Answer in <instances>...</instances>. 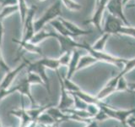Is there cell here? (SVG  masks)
<instances>
[{
  "instance_id": "22",
  "label": "cell",
  "mask_w": 135,
  "mask_h": 127,
  "mask_svg": "<svg viewBox=\"0 0 135 127\" xmlns=\"http://www.w3.org/2000/svg\"><path fill=\"white\" fill-rule=\"evenodd\" d=\"M37 123L38 125L41 126H47V125H52L54 124H56L53 118L46 111L44 113H42L40 115V117L37 119Z\"/></svg>"
},
{
  "instance_id": "10",
  "label": "cell",
  "mask_w": 135,
  "mask_h": 127,
  "mask_svg": "<svg viewBox=\"0 0 135 127\" xmlns=\"http://www.w3.org/2000/svg\"><path fill=\"white\" fill-rule=\"evenodd\" d=\"M107 10L109 14L117 17L122 21V23L126 25H129V23L127 20L123 13V3L122 0H109L107 3Z\"/></svg>"
},
{
  "instance_id": "20",
  "label": "cell",
  "mask_w": 135,
  "mask_h": 127,
  "mask_svg": "<svg viewBox=\"0 0 135 127\" xmlns=\"http://www.w3.org/2000/svg\"><path fill=\"white\" fill-rule=\"evenodd\" d=\"M109 37H110V34L102 33V36L91 46L92 48L95 51H98V52H104L105 44H107V42L109 39Z\"/></svg>"
},
{
  "instance_id": "9",
  "label": "cell",
  "mask_w": 135,
  "mask_h": 127,
  "mask_svg": "<svg viewBox=\"0 0 135 127\" xmlns=\"http://www.w3.org/2000/svg\"><path fill=\"white\" fill-rule=\"evenodd\" d=\"M108 2L109 0H100V2L95 5V10L91 16V18L90 20H87L84 24H93L100 33H102L101 22H102L104 11L107 10Z\"/></svg>"
},
{
  "instance_id": "25",
  "label": "cell",
  "mask_w": 135,
  "mask_h": 127,
  "mask_svg": "<svg viewBox=\"0 0 135 127\" xmlns=\"http://www.w3.org/2000/svg\"><path fill=\"white\" fill-rule=\"evenodd\" d=\"M26 78L28 80V81L31 83V85H42L44 86V82L43 80H41L40 77V75L35 73V72H31V71H27V75H26Z\"/></svg>"
},
{
  "instance_id": "6",
  "label": "cell",
  "mask_w": 135,
  "mask_h": 127,
  "mask_svg": "<svg viewBox=\"0 0 135 127\" xmlns=\"http://www.w3.org/2000/svg\"><path fill=\"white\" fill-rule=\"evenodd\" d=\"M49 38L56 39L60 44V52L64 53L69 51H73L74 49H83V43L76 42L71 37H64L58 34L56 31H48Z\"/></svg>"
},
{
  "instance_id": "11",
  "label": "cell",
  "mask_w": 135,
  "mask_h": 127,
  "mask_svg": "<svg viewBox=\"0 0 135 127\" xmlns=\"http://www.w3.org/2000/svg\"><path fill=\"white\" fill-rule=\"evenodd\" d=\"M26 68H27V71L35 72V73H36L40 75V77L41 78V80H43V82H44V87H46V91H47V92H48V94L50 95L51 94L50 80H49L47 75H46V68L43 65H41L38 61L33 62V63L29 62Z\"/></svg>"
},
{
  "instance_id": "34",
  "label": "cell",
  "mask_w": 135,
  "mask_h": 127,
  "mask_svg": "<svg viewBox=\"0 0 135 127\" xmlns=\"http://www.w3.org/2000/svg\"><path fill=\"white\" fill-rule=\"evenodd\" d=\"M127 125H128L129 127H135V119L134 117H130L128 121H127Z\"/></svg>"
},
{
  "instance_id": "37",
  "label": "cell",
  "mask_w": 135,
  "mask_h": 127,
  "mask_svg": "<svg viewBox=\"0 0 135 127\" xmlns=\"http://www.w3.org/2000/svg\"><path fill=\"white\" fill-rule=\"evenodd\" d=\"M85 127H99L98 126V122H96L95 120H92L90 123L86 124Z\"/></svg>"
},
{
  "instance_id": "36",
  "label": "cell",
  "mask_w": 135,
  "mask_h": 127,
  "mask_svg": "<svg viewBox=\"0 0 135 127\" xmlns=\"http://www.w3.org/2000/svg\"><path fill=\"white\" fill-rule=\"evenodd\" d=\"M128 92L135 94V82L128 83Z\"/></svg>"
},
{
  "instance_id": "23",
  "label": "cell",
  "mask_w": 135,
  "mask_h": 127,
  "mask_svg": "<svg viewBox=\"0 0 135 127\" xmlns=\"http://www.w3.org/2000/svg\"><path fill=\"white\" fill-rule=\"evenodd\" d=\"M16 12H19V6L18 5H12V6H6L1 8L0 10V20L3 21L4 19L7 17L12 15Z\"/></svg>"
},
{
  "instance_id": "21",
  "label": "cell",
  "mask_w": 135,
  "mask_h": 127,
  "mask_svg": "<svg viewBox=\"0 0 135 127\" xmlns=\"http://www.w3.org/2000/svg\"><path fill=\"white\" fill-rule=\"evenodd\" d=\"M133 69H135V58L128 59L127 62L125 63V65L122 67V69L120 70V72L117 75H115V77L117 79H119L122 76H125L128 73H129L130 71H132Z\"/></svg>"
},
{
  "instance_id": "4",
  "label": "cell",
  "mask_w": 135,
  "mask_h": 127,
  "mask_svg": "<svg viewBox=\"0 0 135 127\" xmlns=\"http://www.w3.org/2000/svg\"><path fill=\"white\" fill-rule=\"evenodd\" d=\"M62 15V5L61 1L57 0L53 4H52L47 10H46L44 15H42L40 19L35 20V30L36 32L40 31L41 30L44 28V26L50 23L51 21L56 20L57 17Z\"/></svg>"
},
{
  "instance_id": "41",
  "label": "cell",
  "mask_w": 135,
  "mask_h": 127,
  "mask_svg": "<svg viewBox=\"0 0 135 127\" xmlns=\"http://www.w3.org/2000/svg\"><path fill=\"white\" fill-rule=\"evenodd\" d=\"M0 127H3V125H2V124H1V122H0Z\"/></svg>"
},
{
  "instance_id": "28",
  "label": "cell",
  "mask_w": 135,
  "mask_h": 127,
  "mask_svg": "<svg viewBox=\"0 0 135 127\" xmlns=\"http://www.w3.org/2000/svg\"><path fill=\"white\" fill-rule=\"evenodd\" d=\"M18 6H19V12H20V19H21V22L23 23V21L25 20V15H26L27 13V5L26 3H25V0H18Z\"/></svg>"
},
{
  "instance_id": "29",
  "label": "cell",
  "mask_w": 135,
  "mask_h": 127,
  "mask_svg": "<svg viewBox=\"0 0 135 127\" xmlns=\"http://www.w3.org/2000/svg\"><path fill=\"white\" fill-rule=\"evenodd\" d=\"M72 52L73 51H69V52H66L64 53L61 54V56L59 57L60 58V61L62 64V66H67L69 65V64L70 62V59H71V56H72Z\"/></svg>"
},
{
  "instance_id": "38",
  "label": "cell",
  "mask_w": 135,
  "mask_h": 127,
  "mask_svg": "<svg viewBox=\"0 0 135 127\" xmlns=\"http://www.w3.org/2000/svg\"><path fill=\"white\" fill-rule=\"evenodd\" d=\"M59 125H60V124H57V123H56V124H54L52 125H47V126H41V127H59Z\"/></svg>"
},
{
  "instance_id": "17",
  "label": "cell",
  "mask_w": 135,
  "mask_h": 127,
  "mask_svg": "<svg viewBox=\"0 0 135 127\" xmlns=\"http://www.w3.org/2000/svg\"><path fill=\"white\" fill-rule=\"evenodd\" d=\"M41 65H43L46 69H50L57 71L60 67H62V64L60 61V58H52L47 57H42L41 59L37 60Z\"/></svg>"
},
{
  "instance_id": "24",
  "label": "cell",
  "mask_w": 135,
  "mask_h": 127,
  "mask_svg": "<svg viewBox=\"0 0 135 127\" xmlns=\"http://www.w3.org/2000/svg\"><path fill=\"white\" fill-rule=\"evenodd\" d=\"M48 38H49L48 31H46L44 29H42L40 31L36 32V34L32 37V39L31 40V42H32L34 44L39 45L41 42H43L46 39H48Z\"/></svg>"
},
{
  "instance_id": "18",
  "label": "cell",
  "mask_w": 135,
  "mask_h": 127,
  "mask_svg": "<svg viewBox=\"0 0 135 127\" xmlns=\"http://www.w3.org/2000/svg\"><path fill=\"white\" fill-rule=\"evenodd\" d=\"M98 61H97L93 56H91L90 54L83 55V56H81L79 58V61L78 66H77V71H79L80 70H83V69H85L87 67L92 66L93 65H95V64Z\"/></svg>"
},
{
  "instance_id": "43",
  "label": "cell",
  "mask_w": 135,
  "mask_h": 127,
  "mask_svg": "<svg viewBox=\"0 0 135 127\" xmlns=\"http://www.w3.org/2000/svg\"></svg>"
},
{
  "instance_id": "42",
  "label": "cell",
  "mask_w": 135,
  "mask_h": 127,
  "mask_svg": "<svg viewBox=\"0 0 135 127\" xmlns=\"http://www.w3.org/2000/svg\"><path fill=\"white\" fill-rule=\"evenodd\" d=\"M134 119H135V117H134Z\"/></svg>"
},
{
  "instance_id": "1",
  "label": "cell",
  "mask_w": 135,
  "mask_h": 127,
  "mask_svg": "<svg viewBox=\"0 0 135 127\" xmlns=\"http://www.w3.org/2000/svg\"><path fill=\"white\" fill-rule=\"evenodd\" d=\"M102 33L108 34H121V35L130 36L135 38V27L126 25L122 21L112 15H108L102 29Z\"/></svg>"
},
{
  "instance_id": "39",
  "label": "cell",
  "mask_w": 135,
  "mask_h": 127,
  "mask_svg": "<svg viewBox=\"0 0 135 127\" xmlns=\"http://www.w3.org/2000/svg\"><path fill=\"white\" fill-rule=\"evenodd\" d=\"M36 1H38V2H41H41H45L46 0H36Z\"/></svg>"
},
{
  "instance_id": "30",
  "label": "cell",
  "mask_w": 135,
  "mask_h": 127,
  "mask_svg": "<svg viewBox=\"0 0 135 127\" xmlns=\"http://www.w3.org/2000/svg\"><path fill=\"white\" fill-rule=\"evenodd\" d=\"M72 96L74 97V108H78V109H86L87 108V107H88L87 103H85L81 99H79L78 97H76L74 95H72Z\"/></svg>"
},
{
  "instance_id": "33",
  "label": "cell",
  "mask_w": 135,
  "mask_h": 127,
  "mask_svg": "<svg viewBox=\"0 0 135 127\" xmlns=\"http://www.w3.org/2000/svg\"><path fill=\"white\" fill-rule=\"evenodd\" d=\"M18 0H2L1 7H6V6H12V5H18Z\"/></svg>"
},
{
  "instance_id": "40",
  "label": "cell",
  "mask_w": 135,
  "mask_h": 127,
  "mask_svg": "<svg viewBox=\"0 0 135 127\" xmlns=\"http://www.w3.org/2000/svg\"><path fill=\"white\" fill-rule=\"evenodd\" d=\"M99 2H100V0H95V5H96V4L98 3Z\"/></svg>"
},
{
  "instance_id": "3",
  "label": "cell",
  "mask_w": 135,
  "mask_h": 127,
  "mask_svg": "<svg viewBox=\"0 0 135 127\" xmlns=\"http://www.w3.org/2000/svg\"><path fill=\"white\" fill-rule=\"evenodd\" d=\"M99 108L101 110H103L109 119L115 120L124 125H127V121H128V120L135 114V108L117 109L115 108H113L112 106L109 105L108 103H105L104 101L99 105Z\"/></svg>"
},
{
  "instance_id": "14",
  "label": "cell",
  "mask_w": 135,
  "mask_h": 127,
  "mask_svg": "<svg viewBox=\"0 0 135 127\" xmlns=\"http://www.w3.org/2000/svg\"><path fill=\"white\" fill-rule=\"evenodd\" d=\"M81 53H80V49H74L72 52V56L70 62L68 65V70H67V74L65 78L67 79H72V77L74 75V74L77 72V66L79 61V58L81 57Z\"/></svg>"
},
{
  "instance_id": "7",
  "label": "cell",
  "mask_w": 135,
  "mask_h": 127,
  "mask_svg": "<svg viewBox=\"0 0 135 127\" xmlns=\"http://www.w3.org/2000/svg\"><path fill=\"white\" fill-rule=\"evenodd\" d=\"M29 64V61L27 59L24 58L23 61L21 62L18 66H16L15 69H11L9 71H8L4 75L2 81L0 82V91H7L11 87L14 80L16 79L17 75H18L21 71H22L25 67H27Z\"/></svg>"
},
{
  "instance_id": "8",
  "label": "cell",
  "mask_w": 135,
  "mask_h": 127,
  "mask_svg": "<svg viewBox=\"0 0 135 127\" xmlns=\"http://www.w3.org/2000/svg\"><path fill=\"white\" fill-rule=\"evenodd\" d=\"M56 72L58 77L59 84H60V99H59V102L56 107L61 110L74 108V97L72 96L69 93V92L65 88L64 84H63V81H62V76L60 75L59 71L57 70Z\"/></svg>"
},
{
  "instance_id": "19",
  "label": "cell",
  "mask_w": 135,
  "mask_h": 127,
  "mask_svg": "<svg viewBox=\"0 0 135 127\" xmlns=\"http://www.w3.org/2000/svg\"><path fill=\"white\" fill-rule=\"evenodd\" d=\"M49 24L55 29L56 32H57L58 34H60V35L64 36V37H72L70 32L68 31V29L64 26V25L62 23V21L60 20L56 19L52 21H51Z\"/></svg>"
},
{
  "instance_id": "15",
  "label": "cell",
  "mask_w": 135,
  "mask_h": 127,
  "mask_svg": "<svg viewBox=\"0 0 135 127\" xmlns=\"http://www.w3.org/2000/svg\"><path fill=\"white\" fill-rule=\"evenodd\" d=\"M59 20L62 21V23L64 25V26L68 29V31L70 32L72 37H80V36H87V35H90V34L92 33L91 30L81 29V28H79L76 24L71 22V21L68 20H65L63 18H60Z\"/></svg>"
},
{
  "instance_id": "35",
  "label": "cell",
  "mask_w": 135,
  "mask_h": 127,
  "mask_svg": "<svg viewBox=\"0 0 135 127\" xmlns=\"http://www.w3.org/2000/svg\"><path fill=\"white\" fill-rule=\"evenodd\" d=\"M3 37V21L0 20V46L2 44Z\"/></svg>"
},
{
  "instance_id": "5",
  "label": "cell",
  "mask_w": 135,
  "mask_h": 127,
  "mask_svg": "<svg viewBox=\"0 0 135 127\" xmlns=\"http://www.w3.org/2000/svg\"><path fill=\"white\" fill-rule=\"evenodd\" d=\"M37 10L36 5H32L28 8L26 15H25V20L23 21V31H22V37L20 41L23 42H31L32 37L36 34L35 30V15Z\"/></svg>"
},
{
  "instance_id": "31",
  "label": "cell",
  "mask_w": 135,
  "mask_h": 127,
  "mask_svg": "<svg viewBox=\"0 0 135 127\" xmlns=\"http://www.w3.org/2000/svg\"><path fill=\"white\" fill-rule=\"evenodd\" d=\"M93 120L99 123V122H102V121H105L107 120H109V118L103 110H101L100 108V111L98 112V114H97L94 118H93Z\"/></svg>"
},
{
  "instance_id": "12",
  "label": "cell",
  "mask_w": 135,
  "mask_h": 127,
  "mask_svg": "<svg viewBox=\"0 0 135 127\" xmlns=\"http://www.w3.org/2000/svg\"><path fill=\"white\" fill-rule=\"evenodd\" d=\"M9 114L17 117L20 120L19 127H28V125L32 121L31 116L29 115L27 112V108H25L24 106L18 108L12 109L11 111H9Z\"/></svg>"
},
{
  "instance_id": "26",
  "label": "cell",
  "mask_w": 135,
  "mask_h": 127,
  "mask_svg": "<svg viewBox=\"0 0 135 127\" xmlns=\"http://www.w3.org/2000/svg\"><path fill=\"white\" fill-rule=\"evenodd\" d=\"M60 1L64 4L67 8H69V10L73 11H78L82 8V6L80 4L74 2V0H60Z\"/></svg>"
},
{
  "instance_id": "2",
  "label": "cell",
  "mask_w": 135,
  "mask_h": 127,
  "mask_svg": "<svg viewBox=\"0 0 135 127\" xmlns=\"http://www.w3.org/2000/svg\"><path fill=\"white\" fill-rule=\"evenodd\" d=\"M83 50H85L86 52L89 53V54H90L91 56L94 57L98 62L101 61V62L110 64V65L117 66L118 69H120V70L122 69V67H123L125 63L128 60V59H126V58L113 56V55H111L105 52H98V51H95L92 48L91 45H90L85 42L83 43Z\"/></svg>"
},
{
  "instance_id": "32",
  "label": "cell",
  "mask_w": 135,
  "mask_h": 127,
  "mask_svg": "<svg viewBox=\"0 0 135 127\" xmlns=\"http://www.w3.org/2000/svg\"><path fill=\"white\" fill-rule=\"evenodd\" d=\"M0 69L3 70L4 72H8L11 70V68L8 65V64L5 62L4 58L3 57V54H2V50H1V46H0Z\"/></svg>"
},
{
  "instance_id": "16",
  "label": "cell",
  "mask_w": 135,
  "mask_h": 127,
  "mask_svg": "<svg viewBox=\"0 0 135 127\" xmlns=\"http://www.w3.org/2000/svg\"><path fill=\"white\" fill-rule=\"evenodd\" d=\"M12 41L15 42V43L18 44L19 46V50H25L28 53H35V54H39L41 56H43V53H42V49L40 46H38L36 44H34L31 42H23L20 40L15 39V38H13Z\"/></svg>"
},
{
  "instance_id": "27",
  "label": "cell",
  "mask_w": 135,
  "mask_h": 127,
  "mask_svg": "<svg viewBox=\"0 0 135 127\" xmlns=\"http://www.w3.org/2000/svg\"><path fill=\"white\" fill-rule=\"evenodd\" d=\"M116 92H128V83L125 80V76L119 78L117 80Z\"/></svg>"
},
{
  "instance_id": "13",
  "label": "cell",
  "mask_w": 135,
  "mask_h": 127,
  "mask_svg": "<svg viewBox=\"0 0 135 127\" xmlns=\"http://www.w3.org/2000/svg\"><path fill=\"white\" fill-rule=\"evenodd\" d=\"M47 114H49L53 118L55 122L57 124H62L63 122L72 121V115L69 114L64 113L62 110L59 109L56 106H52L46 111Z\"/></svg>"
}]
</instances>
